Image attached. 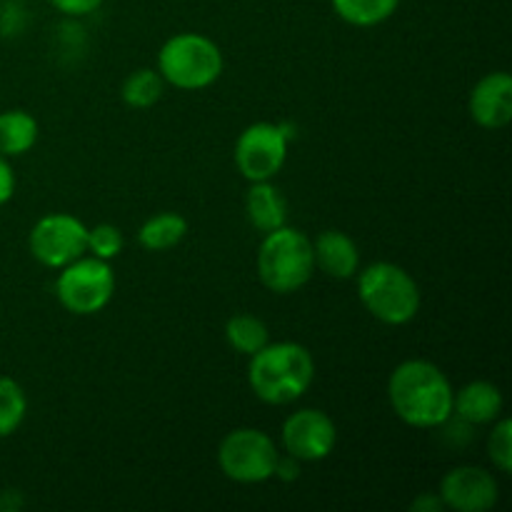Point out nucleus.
<instances>
[{
  "instance_id": "nucleus-1",
  "label": "nucleus",
  "mask_w": 512,
  "mask_h": 512,
  "mask_svg": "<svg viewBox=\"0 0 512 512\" xmlns=\"http://www.w3.org/2000/svg\"><path fill=\"white\" fill-rule=\"evenodd\" d=\"M453 383L435 363L410 358L390 373L388 400L410 428H443L453 418Z\"/></svg>"
},
{
  "instance_id": "nucleus-2",
  "label": "nucleus",
  "mask_w": 512,
  "mask_h": 512,
  "mask_svg": "<svg viewBox=\"0 0 512 512\" xmlns=\"http://www.w3.org/2000/svg\"><path fill=\"white\" fill-rule=\"evenodd\" d=\"M315 380V360L293 340L268 343L250 355L248 383L255 398L268 405H290L303 398Z\"/></svg>"
},
{
  "instance_id": "nucleus-3",
  "label": "nucleus",
  "mask_w": 512,
  "mask_h": 512,
  "mask_svg": "<svg viewBox=\"0 0 512 512\" xmlns=\"http://www.w3.org/2000/svg\"><path fill=\"white\" fill-rule=\"evenodd\" d=\"M258 278L270 293L290 295L303 290L315 273L313 240L298 228L283 225L263 235L258 248Z\"/></svg>"
},
{
  "instance_id": "nucleus-4",
  "label": "nucleus",
  "mask_w": 512,
  "mask_h": 512,
  "mask_svg": "<svg viewBox=\"0 0 512 512\" xmlns=\"http://www.w3.org/2000/svg\"><path fill=\"white\" fill-rule=\"evenodd\" d=\"M363 308L383 325H408L420 313V288L400 265L378 260L355 273Z\"/></svg>"
},
{
  "instance_id": "nucleus-5",
  "label": "nucleus",
  "mask_w": 512,
  "mask_h": 512,
  "mask_svg": "<svg viewBox=\"0 0 512 512\" xmlns=\"http://www.w3.org/2000/svg\"><path fill=\"white\" fill-rule=\"evenodd\" d=\"M223 50L203 33H178L158 53V73L178 90L210 88L223 75Z\"/></svg>"
},
{
  "instance_id": "nucleus-6",
  "label": "nucleus",
  "mask_w": 512,
  "mask_h": 512,
  "mask_svg": "<svg viewBox=\"0 0 512 512\" xmlns=\"http://www.w3.org/2000/svg\"><path fill=\"white\" fill-rule=\"evenodd\" d=\"M115 295V273L108 260L85 253L60 268L55 280V298L68 313L88 318L108 308Z\"/></svg>"
},
{
  "instance_id": "nucleus-7",
  "label": "nucleus",
  "mask_w": 512,
  "mask_h": 512,
  "mask_svg": "<svg viewBox=\"0 0 512 512\" xmlns=\"http://www.w3.org/2000/svg\"><path fill=\"white\" fill-rule=\"evenodd\" d=\"M278 445L258 428H238L218 445L220 473L240 485H258L273 478Z\"/></svg>"
},
{
  "instance_id": "nucleus-8",
  "label": "nucleus",
  "mask_w": 512,
  "mask_h": 512,
  "mask_svg": "<svg viewBox=\"0 0 512 512\" xmlns=\"http://www.w3.org/2000/svg\"><path fill=\"white\" fill-rule=\"evenodd\" d=\"M285 123H253L235 140L233 158L248 183L273 180L288 160V145L295 133Z\"/></svg>"
},
{
  "instance_id": "nucleus-9",
  "label": "nucleus",
  "mask_w": 512,
  "mask_h": 512,
  "mask_svg": "<svg viewBox=\"0 0 512 512\" xmlns=\"http://www.w3.org/2000/svg\"><path fill=\"white\" fill-rule=\"evenodd\" d=\"M28 248L40 265L60 270L88 253V225L70 213L43 215L30 230Z\"/></svg>"
},
{
  "instance_id": "nucleus-10",
  "label": "nucleus",
  "mask_w": 512,
  "mask_h": 512,
  "mask_svg": "<svg viewBox=\"0 0 512 512\" xmlns=\"http://www.w3.org/2000/svg\"><path fill=\"white\" fill-rule=\"evenodd\" d=\"M283 450L300 463H318L325 460L338 445V428L333 418L318 408H303L288 415L280 430Z\"/></svg>"
},
{
  "instance_id": "nucleus-11",
  "label": "nucleus",
  "mask_w": 512,
  "mask_h": 512,
  "mask_svg": "<svg viewBox=\"0 0 512 512\" xmlns=\"http://www.w3.org/2000/svg\"><path fill=\"white\" fill-rule=\"evenodd\" d=\"M440 500L455 512H488L498 505L500 485L493 473L478 465H460L440 480Z\"/></svg>"
},
{
  "instance_id": "nucleus-12",
  "label": "nucleus",
  "mask_w": 512,
  "mask_h": 512,
  "mask_svg": "<svg viewBox=\"0 0 512 512\" xmlns=\"http://www.w3.org/2000/svg\"><path fill=\"white\" fill-rule=\"evenodd\" d=\"M470 118L485 130H503L512 120V78L505 70L483 75L470 90Z\"/></svg>"
},
{
  "instance_id": "nucleus-13",
  "label": "nucleus",
  "mask_w": 512,
  "mask_h": 512,
  "mask_svg": "<svg viewBox=\"0 0 512 512\" xmlns=\"http://www.w3.org/2000/svg\"><path fill=\"white\" fill-rule=\"evenodd\" d=\"M315 268L335 280H350L360 270V250L343 230H323L313 240Z\"/></svg>"
},
{
  "instance_id": "nucleus-14",
  "label": "nucleus",
  "mask_w": 512,
  "mask_h": 512,
  "mask_svg": "<svg viewBox=\"0 0 512 512\" xmlns=\"http://www.w3.org/2000/svg\"><path fill=\"white\" fill-rule=\"evenodd\" d=\"M505 398L490 380H473L455 390L453 415L468 425H490L503 415Z\"/></svg>"
},
{
  "instance_id": "nucleus-15",
  "label": "nucleus",
  "mask_w": 512,
  "mask_h": 512,
  "mask_svg": "<svg viewBox=\"0 0 512 512\" xmlns=\"http://www.w3.org/2000/svg\"><path fill=\"white\" fill-rule=\"evenodd\" d=\"M245 215L258 233H270L288 225V200L273 180L250 183L245 195Z\"/></svg>"
},
{
  "instance_id": "nucleus-16",
  "label": "nucleus",
  "mask_w": 512,
  "mask_h": 512,
  "mask_svg": "<svg viewBox=\"0 0 512 512\" xmlns=\"http://www.w3.org/2000/svg\"><path fill=\"white\" fill-rule=\"evenodd\" d=\"M38 120L28 110H3L0 113V155L3 158H20L30 153L38 143Z\"/></svg>"
},
{
  "instance_id": "nucleus-17",
  "label": "nucleus",
  "mask_w": 512,
  "mask_h": 512,
  "mask_svg": "<svg viewBox=\"0 0 512 512\" xmlns=\"http://www.w3.org/2000/svg\"><path fill=\"white\" fill-rule=\"evenodd\" d=\"M188 228L190 225L183 215L165 210V213L153 215V218H148L140 225L138 243L148 253H165V250H173L175 245L183 243Z\"/></svg>"
},
{
  "instance_id": "nucleus-18",
  "label": "nucleus",
  "mask_w": 512,
  "mask_h": 512,
  "mask_svg": "<svg viewBox=\"0 0 512 512\" xmlns=\"http://www.w3.org/2000/svg\"><path fill=\"white\" fill-rule=\"evenodd\" d=\"M335 15L355 28H375L393 18L400 0H330Z\"/></svg>"
},
{
  "instance_id": "nucleus-19",
  "label": "nucleus",
  "mask_w": 512,
  "mask_h": 512,
  "mask_svg": "<svg viewBox=\"0 0 512 512\" xmlns=\"http://www.w3.org/2000/svg\"><path fill=\"white\" fill-rule=\"evenodd\" d=\"M225 340L230 348L240 355H255L260 348L270 343V330L258 315L240 313L225 323Z\"/></svg>"
},
{
  "instance_id": "nucleus-20",
  "label": "nucleus",
  "mask_w": 512,
  "mask_h": 512,
  "mask_svg": "<svg viewBox=\"0 0 512 512\" xmlns=\"http://www.w3.org/2000/svg\"><path fill=\"white\" fill-rule=\"evenodd\" d=\"M165 93V80L158 70L153 68H140L135 73H130L123 80V88H120V98L128 108L135 110H148L163 98Z\"/></svg>"
},
{
  "instance_id": "nucleus-21",
  "label": "nucleus",
  "mask_w": 512,
  "mask_h": 512,
  "mask_svg": "<svg viewBox=\"0 0 512 512\" xmlns=\"http://www.w3.org/2000/svg\"><path fill=\"white\" fill-rule=\"evenodd\" d=\"M28 415V395L18 380L0 375V440L18 433Z\"/></svg>"
},
{
  "instance_id": "nucleus-22",
  "label": "nucleus",
  "mask_w": 512,
  "mask_h": 512,
  "mask_svg": "<svg viewBox=\"0 0 512 512\" xmlns=\"http://www.w3.org/2000/svg\"><path fill=\"white\" fill-rule=\"evenodd\" d=\"M125 248L123 230L113 223H100L88 228V255L100 260H115Z\"/></svg>"
},
{
  "instance_id": "nucleus-23",
  "label": "nucleus",
  "mask_w": 512,
  "mask_h": 512,
  "mask_svg": "<svg viewBox=\"0 0 512 512\" xmlns=\"http://www.w3.org/2000/svg\"><path fill=\"white\" fill-rule=\"evenodd\" d=\"M488 458L503 475L512 473V423L510 418L500 415L493 423L488 438Z\"/></svg>"
},
{
  "instance_id": "nucleus-24",
  "label": "nucleus",
  "mask_w": 512,
  "mask_h": 512,
  "mask_svg": "<svg viewBox=\"0 0 512 512\" xmlns=\"http://www.w3.org/2000/svg\"><path fill=\"white\" fill-rule=\"evenodd\" d=\"M25 28V10L20 0L0 3V35H18Z\"/></svg>"
},
{
  "instance_id": "nucleus-25",
  "label": "nucleus",
  "mask_w": 512,
  "mask_h": 512,
  "mask_svg": "<svg viewBox=\"0 0 512 512\" xmlns=\"http://www.w3.org/2000/svg\"><path fill=\"white\" fill-rule=\"evenodd\" d=\"M103 3L105 0H50V5H53L58 13H63L65 18H73V20L95 13Z\"/></svg>"
},
{
  "instance_id": "nucleus-26",
  "label": "nucleus",
  "mask_w": 512,
  "mask_h": 512,
  "mask_svg": "<svg viewBox=\"0 0 512 512\" xmlns=\"http://www.w3.org/2000/svg\"><path fill=\"white\" fill-rule=\"evenodd\" d=\"M303 468H300V460L293 458V455H278V463H275L273 478L283 480V483H293V480L300 478Z\"/></svg>"
},
{
  "instance_id": "nucleus-27",
  "label": "nucleus",
  "mask_w": 512,
  "mask_h": 512,
  "mask_svg": "<svg viewBox=\"0 0 512 512\" xmlns=\"http://www.w3.org/2000/svg\"><path fill=\"white\" fill-rule=\"evenodd\" d=\"M15 195V173L13 165L8 163V158L0 155V208L5 203H10V198Z\"/></svg>"
},
{
  "instance_id": "nucleus-28",
  "label": "nucleus",
  "mask_w": 512,
  "mask_h": 512,
  "mask_svg": "<svg viewBox=\"0 0 512 512\" xmlns=\"http://www.w3.org/2000/svg\"><path fill=\"white\" fill-rule=\"evenodd\" d=\"M413 510L418 512H440L445 510L443 500H440V495H433V493H423L418 500H413V505H410Z\"/></svg>"
}]
</instances>
